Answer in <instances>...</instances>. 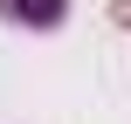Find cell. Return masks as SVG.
Returning a JSON list of instances; mask_svg holds the SVG:
<instances>
[{"label":"cell","instance_id":"1","mask_svg":"<svg viewBox=\"0 0 131 124\" xmlns=\"http://www.w3.org/2000/svg\"><path fill=\"white\" fill-rule=\"evenodd\" d=\"M0 14H7L14 28L48 35V28H62V21H69V0H0Z\"/></svg>","mask_w":131,"mask_h":124},{"label":"cell","instance_id":"2","mask_svg":"<svg viewBox=\"0 0 131 124\" xmlns=\"http://www.w3.org/2000/svg\"><path fill=\"white\" fill-rule=\"evenodd\" d=\"M111 21H117V28H131V0H111Z\"/></svg>","mask_w":131,"mask_h":124}]
</instances>
